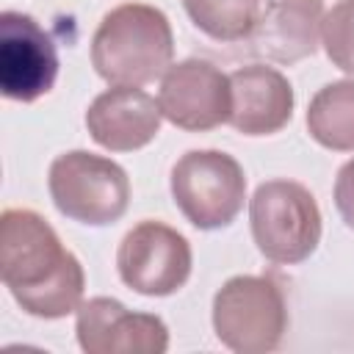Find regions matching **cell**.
<instances>
[{
    "mask_svg": "<svg viewBox=\"0 0 354 354\" xmlns=\"http://www.w3.org/2000/svg\"><path fill=\"white\" fill-rule=\"evenodd\" d=\"M191 22L216 41H243L252 36L260 0H183Z\"/></svg>",
    "mask_w": 354,
    "mask_h": 354,
    "instance_id": "9a60e30c",
    "label": "cell"
},
{
    "mask_svg": "<svg viewBox=\"0 0 354 354\" xmlns=\"http://www.w3.org/2000/svg\"><path fill=\"white\" fill-rule=\"evenodd\" d=\"M171 199L196 230H221L243 210L246 174L227 152L191 149L171 169Z\"/></svg>",
    "mask_w": 354,
    "mask_h": 354,
    "instance_id": "8992f818",
    "label": "cell"
},
{
    "mask_svg": "<svg viewBox=\"0 0 354 354\" xmlns=\"http://www.w3.org/2000/svg\"><path fill=\"white\" fill-rule=\"evenodd\" d=\"M160 105L138 86H113L97 94L86 111L88 136L111 152H133L160 133Z\"/></svg>",
    "mask_w": 354,
    "mask_h": 354,
    "instance_id": "8fae6325",
    "label": "cell"
},
{
    "mask_svg": "<svg viewBox=\"0 0 354 354\" xmlns=\"http://www.w3.org/2000/svg\"><path fill=\"white\" fill-rule=\"evenodd\" d=\"M0 277L14 301L36 318H66L83 304V266L36 210H3Z\"/></svg>",
    "mask_w": 354,
    "mask_h": 354,
    "instance_id": "6da1fadb",
    "label": "cell"
},
{
    "mask_svg": "<svg viewBox=\"0 0 354 354\" xmlns=\"http://www.w3.org/2000/svg\"><path fill=\"white\" fill-rule=\"evenodd\" d=\"M335 207L340 218L354 230V158L346 160L335 177Z\"/></svg>",
    "mask_w": 354,
    "mask_h": 354,
    "instance_id": "e0dca14e",
    "label": "cell"
},
{
    "mask_svg": "<svg viewBox=\"0 0 354 354\" xmlns=\"http://www.w3.org/2000/svg\"><path fill=\"white\" fill-rule=\"evenodd\" d=\"M58 77V53L50 33L22 11L0 14V91L14 102L44 97Z\"/></svg>",
    "mask_w": 354,
    "mask_h": 354,
    "instance_id": "9c48e42d",
    "label": "cell"
},
{
    "mask_svg": "<svg viewBox=\"0 0 354 354\" xmlns=\"http://www.w3.org/2000/svg\"><path fill=\"white\" fill-rule=\"evenodd\" d=\"M321 44L337 69L354 75V0H337L324 14Z\"/></svg>",
    "mask_w": 354,
    "mask_h": 354,
    "instance_id": "2e32d148",
    "label": "cell"
},
{
    "mask_svg": "<svg viewBox=\"0 0 354 354\" xmlns=\"http://www.w3.org/2000/svg\"><path fill=\"white\" fill-rule=\"evenodd\" d=\"M307 130L315 144L332 152H354V80H335L315 91Z\"/></svg>",
    "mask_w": 354,
    "mask_h": 354,
    "instance_id": "5bb4252c",
    "label": "cell"
},
{
    "mask_svg": "<svg viewBox=\"0 0 354 354\" xmlns=\"http://www.w3.org/2000/svg\"><path fill=\"white\" fill-rule=\"evenodd\" d=\"M232 111L230 124L243 136L279 133L293 116V86L290 80L266 64L241 66L230 75Z\"/></svg>",
    "mask_w": 354,
    "mask_h": 354,
    "instance_id": "7c38bea8",
    "label": "cell"
},
{
    "mask_svg": "<svg viewBox=\"0 0 354 354\" xmlns=\"http://www.w3.org/2000/svg\"><path fill=\"white\" fill-rule=\"evenodd\" d=\"M249 227L260 254L277 266L304 263L321 243V210L315 196L293 180L260 183L249 199Z\"/></svg>",
    "mask_w": 354,
    "mask_h": 354,
    "instance_id": "3957f363",
    "label": "cell"
},
{
    "mask_svg": "<svg viewBox=\"0 0 354 354\" xmlns=\"http://www.w3.org/2000/svg\"><path fill=\"white\" fill-rule=\"evenodd\" d=\"M213 332L221 346L238 354L274 351L288 332V304L271 277L241 274L213 296Z\"/></svg>",
    "mask_w": 354,
    "mask_h": 354,
    "instance_id": "5b68a950",
    "label": "cell"
},
{
    "mask_svg": "<svg viewBox=\"0 0 354 354\" xmlns=\"http://www.w3.org/2000/svg\"><path fill=\"white\" fill-rule=\"evenodd\" d=\"M158 105L163 119L180 130L205 133L227 124L232 111L230 75L205 58H185L171 64L160 77Z\"/></svg>",
    "mask_w": 354,
    "mask_h": 354,
    "instance_id": "ba28073f",
    "label": "cell"
},
{
    "mask_svg": "<svg viewBox=\"0 0 354 354\" xmlns=\"http://www.w3.org/2000/svg\"><path fill=\"white\" fill-rule=\"evenodd\" d=\"M321 22L324 0H266L249 44L277 64H296L318 50Z\"/></svg>",
    "mask_w": 354,
    "mask_h": 354,
    "instance_id": "4fadbf2b",
    "label": "cell"
},
{
    "mask_svg": "<svg viewBox=\"0 0 354 354\" xmlns=\"http://www.w3.org/2000/svg\"><path fill=\"white\" fill-rule=\"evenodd\" d=\"M75 332L86 354H163L169 348V326L160 315L133 313L111 296L83 301Z\"/></svg>",
    "mask_w": 354,
    "mask_h": 354,
    "instance_id": "30bf717a",
    "label": "cell"
},
{
    "mask_svg": "<svg viewBox=\"0 0 354 354\" xmlns=\"http://www.w3.org/2000/svg\"><path fill=\"white\" fill-rule=\"evenodd\" d=\"M194 254L183 232L163 221L136 224L119 243V279L141 296H171L191 277Z\"/></svg>",
    "mask_w": 354,
    "mask_h": 354,
    "instance_id": "52a82bcc",
    "label": "cell"
},
{
    "mask_svg": "<svg viewBox=\"0 0 354 354\" xmlns=\"http://www.w3.org/2000/svg\"><path fill=\"white\" fill-rule=\"evenodd\" d=\"M50 199L61 216L88 227H108L127 213V171L102 155L72 149L58 155L47 171Z\"/></svg>",
    "mask_w": 354,
    "mask_h": 354,
    "instance_id": "277c9868",
    "label": "cell"
},
{
    "mask_svg": "<svg viewBox=\"0 0 354 354\" xmlns=\"http://www.w3.org/2000/svg\"><path fill=\"white\" fill-rule=\"evenodd\" d=\"M169 17L147 3L111 8L91 36V66L111 86H147L171 66Z\"/></svg>",
    "mask_w": 354,
    "mask_h": 354,
    "instance_id": "7a4b0ae2",
    "label": "cell"
}]
</instances>
